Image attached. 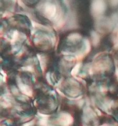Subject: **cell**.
<instances>
[{"label":"cell","mask_w":118,"mask_h":126,"mask_svg":"<svg viewBox=\"0 0 118 126\" xmlns=\"http://www.w3.org/2000/svg\"><path fill=\"white\" fill-rule=\"evenodd\" d=\"M45 13L49 17H53L55 13V7L53 5H49L45 8Z\"/></svg>","instance_id":"1"},{"label":"cell","mask_w":118,"mask_h":126,"mask_svg":"<svg viewBox=\"0 0 118 126\" xmlns=\"http://www.w3.org/2000/svg\"><path fill=\"white\" fill-rule=\"evenodd\" d=\"M94 9L95 11L100 12L103 9V4L101 2H97L94 4Z\"/></svg>","instance_id":"3"},{"label":"cell","mask_w":118,"mask_h":126,"mask_svg":"<svg viewBox=\"0 0 118 126\" xmlns=\"http://www.w3.org/2000/svg\"><path fill=\"white\" fill-rule=\"evenodd\" d=\"M79 65H76V66H75L74 67V68L73 69V71H72V73L73 74V73H74V75L75 74H76L77 73V71H78V70H79Z\"/></svg>","instance_id":"4"},{"label":"cell","mask_w":118,"mask_h":126,"mask_svg":"<svg viewBox=\"0 0 118 126\" xmlns=\"http://www.w3.org/2000/svg\"><path fill=\"white\" fill-rule=\"evenodd\" d=\"M19 87L22 92H23L25 94L28 95H31V91H30V89L28 86L20 83L19 84Z\"/></svg>","instance_id":"2"}]
</instances>
